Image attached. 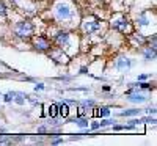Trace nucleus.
I'll return each instance as SVG.
<instances>
[{
  "label": "nucleus",
  "instance_id": "nucleus-1",
  "mask_svg": "<svg viewBox=\"0 0 157 146\" xmlns=\"http://www.w3.org/2000/svg\"><path fill=\"white\" fill-rule=\"evenodd\" d=\"M33 30H35L33 24L29 21H21L14 25V33L19 38H30L33 35Z\"/></svg>",
  "mask_w": 157,
  "mask_h": 146
},
{
  "label": "nucleus",
  "instance_id": "nucleus-2",
  "mask_svg": "<svg viewBox=\"0 0 157 146\" xmlns=\"http://www.w3.org/2000/svg\"><path fill=\"white\" fill-rule=\"evenodd\" d=\"M71 16H72V10H71V6L68 3H63V2L57 3V6H55V17L58 21L71 19Z\"/></svg>",
  "mask_w": 157,
  "mask_h": 146
},
{
  "label": "nucleus",
  "instance_id": "nucleus-3",
  "mask_svg": "<svg viewBox=\"0 0 157 146\" xmlns=\"http://www.w3.org/2000/svg\"><path fill=\"white\" fill-rule=\"evenodd\" d=\"M126 96H127V101L129 102H134V104H143V102H146L148 98L145 94H140L138 93V88L137 86H132L130 90L126 91Z\"/></svg>",
  "mask_w": 157,
  "mask_h": 146
},
{
  "label": "nucleus",
  "instance_id": "nucleus-4",
  "mask_svg": "<svg viewBox=\"0 0 157 146\" xmlns=\"http://www.w3.org/2000/svg\"><path fill=\"white\" fill-rule=\"evenodd\" d=\"M33 46H35V49L39 50V52H46V50L50 49V41H49L46 36H38V38H35Z\"/></svg>",
  "mask_w": 157,
  "mask_h": 146
},
{
  "label": "nucleus",
  "instance_id": "nucleus-5",
  "mask_svg": "<svg viewBox=\"0 0 157 146\" xmlns=\"http://www.w3.org/2000/svg\"><path fill=\"white\" fill-rule=\"evenodd\" d=\"M116 69L120 71V72H127L130 68H132V60H129V58H118L116 60Z\"/></svg>",
  "mask_w": 157,
  "mask_h": 146
},
{
  "label": "nucleus",
  "instance_id": "nucleus-6",
  "mask_svg": "<svg viewBox=\"0 0 157 146\" xmlns=\"http://www.w3.org/2000/svg\"><path fill=\"white\" fill-rule=\"evenodd\" d=\"M112 27L120 30V32H126L129 29V22H127V17L126 16H121V19H118L115 22H112Z\"/></svg>",
  "mask_w": 157,
  "mask_h": 146
},
{
  "label": "nucleus",
  "instance_id": "nucleus-7",
  "mask_svg": "<svg viewBox=\"0 0 157 146\" xmlns=\"http://www.w3.org/2000/svg\"><path fill=\"white\" fill-rule=\"evenodd\" d=\"M50 58H52V60H55L57 63H66V61H68V57L64 55V54H63V50H60V49L52 52V54H50Z\"/></svg>",
  "mask_w": 157,
  "mask_h": 146
},
{
  "label": "nucleus",
  "instance_id": "nucleus-8",
  "mask_svg": "<svg viewBox=\"0 0 157 146\" xmlns=\"http://www.w3.org/2000/svg\"><path fill=\"white\" fill-rule=\"evenodd\" d=\"M55 41H57V44H60V46L68 44V43H69V33H68V32H58V33L55 35Z\"/></svg>",
  "mask_w": 157,
  "mask_h": 146
},
{
  "label": "nucleus",
  "instance_id": "nucleus-9",
  "mask_svg": "<svg viewBox=\"0 0 157 146\" xmlns=\"http://www.w3.org/2000/svg\"><path fill=\"white\" fill-rule=\"evenodd\" d=\"M143 58H145L146 61H152V60H155V47H154V46L146 47L145 52H143Z\"/></svg>",
  "mask_w": 157,
  "mask_h": 146
},
{
  "label": "nucleus",
  "instance_id": "nucleus-10",
  "mask_svg": "<svg viewBox=\"0 0 157 146\" xmlns=\"http://www.w3.org/2000/svg\"><path fill=\"white\" fill-rule=\"evenodd\" d=\"M68 123H75L78 127H88V118H83V116H75L74 119H68Z\"/></svg>",
  "mask_w": 157,
  "mask_h": 146
},
{
  "label": "nucleus",
  "instance_id": "nucleus-11",
  "mask_svg": "<svg viewBox=\"0 0 157 146\" xmlns=\"http://www.w3.org/2000/svg\"><path fill=\"white\" fill-rule=\"evenodd\" d=\"M83 29L88 33H93V32H96V30L101 29V24L99 22H83Z\"/></svg>",
  "mask_w": 157,
  "mask_h": 146
},
{
  "label": "nucleus",
  "instance_id": "nucleus-12",
  "mask_svg": "<svg viewBox=\"0 0 157 146\" xmlns=\"http://www.w3.org/2000/svg\"><path fill=\"white\" fill-rule=\"evenodd\" d=\"M58 115L63 116V118H68L69 116V107H68L66 102H63V104L58 105Z\"/></svg>",
  "mask_w": 157,
  "mask_h": 146
},
{
  "label": "nucleus",
  "instance_id": "nucleus-13",
  "mask_svg": "<svg viewBox=\"0 0 157 146\" xmlns=\"http://www.w3.org/2000/svg\"><path fill=\"white\" fill-rule=\"evenodd\" d=\"M137 24L140 25V27H145V25H149V19H148V16H146V14H141V16H138Z\"/></svg>",
  "mask_w": 157,
  "mask_h": 146
},
{
  "label": "nucleus",
  "instance_id": "nucleus-14",
  "mask_svg": "<svg viewBox=\"0 0 157 146\" xmlns=\"http://www.w3.org/2000/svg\"><path fill=\"white\" fill-rule=\"evenodd\" d=\"M138 113H140V110H137V109H130V110H124V112H121L120 116H137Z\"/></svg>",
  "mask_w": 157,
  "mask_h": 146
},
{
  "label": "nucleus",
  "instance_id": "nucleus-15",
  "mask_svg": "<svg viewBox=\"0 0 157 146\" xmlns=\"http://www.w3.org/2000/svg\"><path fill=\"white\" fill-rule=\"evenodd\" d=\"M49 115H50L52 118H57V116H58V105H57V104H50Z\"/></svg>",
  "mask_w": 157,
  "mask_h": 146
},
{
  "label": "nucleus",
  "instance_id": "nucleus-16",
  "mask_svg": "<svg viewBox=\"0 0 157 146\" xmlns=\"http://www.w3.org/2000/svg\"><path fill=\"white\" fill-rule=\"evenodd\" d=\"M132 38H134V41H135V43H138V46H143V44H145V43H146V38H145V36H143V35H140V33H137V35H134Z\"/></svg>",
  "mask_w": 157,
  "mask_h": 146
},
{
  "label": "nucleus",
  "instance_id": "nucleus-17",
  "mask_svg": "<svg viewBox=\"0 0 157 146\" xmlns=\"http://www.w3.org/2000/svg\"><path fill=\"white\" fill-rule=\"evenodd\" d=\"M94 115H96V116H109V115H110V109H109V107L98 109V112H96Z\"/></svg>",
  "mask_w": 157,
  "mask_h": 146
},
{
  "label": "nucleus",
  "instance_id": "nucleus-18",
  "mask_svg": "<svg viewBox=\"0 0 157 146\" xmlns=\"http://www.w3.org/2000/svg\"><path fill=\"white\" fill-rule=\"evenodd\" d=\"M116 123V119H102V121L99 123L101 127H105V126H113Z\"/></svg>",
  "mask_w": 157,
  "mask_h": 146
},
{
  "label": "nucleus",
  "instance_id": "nucleus-19",
  "mask_svg": "<svg viewBox=\"0 0 157 146\" xmlns=\"http://www.w3.org/2000/svg\"><path fill=\"white\" fill-rule=\"evenodd\" d=\"M82 105V107H94V101H88V99H85V101H82V102H78Z\"/></svg>",
  "mask_w": 157,
  "mask_h": 146
},
{
  "label": "nucleus",
  "instance_id": "nucleus-20",
  "mask_svg": "<svg viewBox=\"0 0 157 146\" xmlns=\"http://www.w3.org/2000/svg\"><path fill=\"white\" fill-rule=\"evenodd\" d=\"M0 16L2 17H6V6L3 2H0Z\"/></svg>",
  "mask_w": 157,
  "mask_h": 146
},
{
  "label": "nucleus",
  "instance_id": "nucleus-21",
  "mask_svg": "<svg viewBox=\"0 0 157 146\" xmlns=\"http://www.w3.org/2000/svg\"><path fill=\"white\" fill-rule=\"evenodd\" d=\"M8 143H10V140L6 135H0V144H8Z\"/></svg>",
  "mask_w": 157,
  "mask_h": 146
},
{
  "label": "nucleus",
  "instance_id": "nucleus-22",
  "mask_svg": "<svg viewBox=\"0 0 157 146\" xmlns=\"http://www.w3.org/2000/svg\"><path fill=\"white\" fill-rule=\"evenodd\" d=\"M90 127H91V130H98L101 126H99V123H96V121H93V123H91L90 124Z\"/></svg>",
  "mask_w": 157,
  "mask_h": 146
},
{
  "label": "nucleus",
  "instance_id": "nucleus-23",
  "mask_svg": "<svg viewBox=\"0 0 157 146\" xmlns=\"http://www.w3.org/2000/svg\"><path fill=\"white\" fill-rule=\"evenodd\" d=\"M47 132H49V130H47V129H46L44 126H41V127H38V134H47Z\"/></svg>",
  "mask_w": 157,
  "mask_h": 146
},
{
  "label": "nucleus",
  "instance_id": "nucleus-24",
  "mask_svg": "<svg viewBox=\"0 0 157 146\" xmlns=\"http://www.w3.org/2000/svg\"><path fill=\"white\" fill-rule=\"evenodd\" d=\"M151 75L149 74H141V75H138V80H146V79H149Z\"/></svg>",
  "mask_w": 157,
  "mask_h": 146
},
{
  "label": "nucleus",
  "instance_id": "nucleus-25",
  "mask_svg": "<svg viewBox=\"0 0 157 146\" xmlns=\"http://www.w3.org/2000/svg\"><path fill=\"white\" fill-rule=\"evenodd\" d=\"M113 130H124V126H120V124H113Z\"/></svg>",
  "mask_w": 157,
  "mask_h": 146
},
{
  "label": "nucleus",
  "instance_id": "nucleus-26",
  "mask_svg": "<svg viewBox=\"0 0 157 146\" xmlns=\"http://www.w3.org/2000/svg\"><path fill=\"white\" fill-rule=\"evenodd\" d=\"M146 113H148V115H152V116H154V115H155V109H146Z\"/></svg>",
  "mask_w": 157,
  "mask_h": 146
},
{
  "label": "nucleus",
  "instance_id": "nucleus-27",
  "mask_svg": "<svg viewBox=\"0 0 157 146\" xmlns=\"http://www.w3.org/2000/svg\"><path fill=\"white\" fill-rule=\"evenodd\" d=\"M13 101V98H11V94L8 93V94H5V102H11Z\"/></svg>",
  "mask_w": 157,
  "mask_h": 146
},
{
  "label": "nucleus",
  "instance_id": "nucleus-28",
  "mask_svg": "<svg viewBox=\"0 0 157 146\" xmlns=\"http://www.w3.org/2000/svg\"><path fill=\"white\" fill-rule=\"evenodd\" d=\"M35 90H36V91H38V90H44V85H43V83H38V85L35 86Z\"/></svg>",
  "mask_w": 157,
  "mask_h": 146
},
{
  "label": "nucleus",
  "instance_id": "nucleus-29",
  "mask_svg": "<svg viewBox=\"0 0 157 146\" xmlns=\"http://www.w3.org/2000/svg\"><path fill=\"white\" fill-rule=\"evenodd\" d=\"M80 74H88V69L85 68V66H83V68H80Z\"/></svg>",
  "mask_w": 157,
  "mask_h": 146
},
{
  "label": "nucleus",
  "instance_id": "nucleus-30",
  "mask_svg": "<svg viewBox=\"0 0 157 146\" xmlns=\"http://www.w3.org/2000/svg\"><path fill=\"white\" fill-rule=\"evenodd\" d=\"M60 143H63V140H60V138H58V140H54V141H52V144H60Z\"/></svg>",
  "mask_w": 157,
  "mask_h": 146
},
{
  "label": "nucleus",
  "instance_id": "nucleus-31",
  "mask_svg": "<svg viewBox=\"0 0 157 146\" xmlns=\"http://www.w3.org/2000/svg\"><path fill=\"white\" fill-rule=\"evenodd\" d=\"M102 90H104V91H110V86H109V85H104Z\"/></svg>",
  "mask_w": 157,
  "mask_h": 146
}]
</instances>
